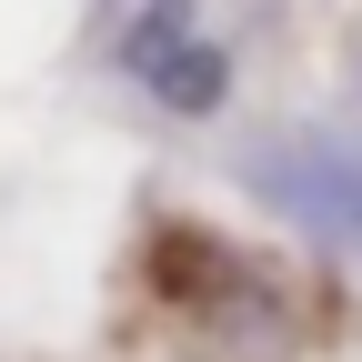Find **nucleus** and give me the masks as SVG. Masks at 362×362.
Wrapping results in <instances>:
<instances>
[{"label": "nucleus", "mask_w": 362, "mask_h": 362, "mask_svg": "<svg viewBox=\"0 0 362 362\" xmlns=\"http://www.w3.org/2000/svg\"><path fill=\"white\" fill-rule=\"evenodd\" d=\"M121 71L181 121H211L232 101V51H221V30H202V0H131Z\"/></svg>", "instance_id": "nucleus-1"}]
</instances>
